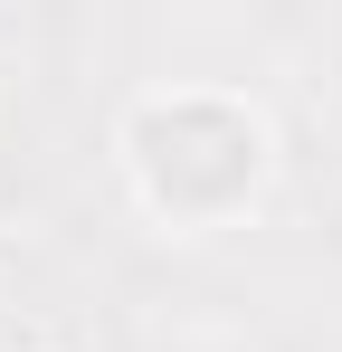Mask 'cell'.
Returning <instances> with one entry per match:
<instances>
[{
  "label": "cell",
  "mask_w": 342,
  "mask_h": 352,
  "mask_svg": "<svg viewBox=\"0 0 342 352\" xmlns=\"http://www.w3.org/2000/svg\"><path fill=\"white\" fill-rule=\"evenodd\" d=\"M276 162H285L276 115L247 86H219V76L133 86L124 115H114V172L162 238L247 229L276 190Z\"/></svg>",
  "instance_id": "1"
},
{
  "label": "cell",
  "mask_w": 342,
  "mask_h": 352,
  "mask_svg": "<svg viewBox=\"0 0 342 352\" xmlns=\"http://www.w3.org/2000/svg\"><path fill=\"white\" fill-rule=\"evenodd\" d=\"M19 352H48V343H19Z\"/></svg>",
  "instance_id": "2"
}]
</instances>
